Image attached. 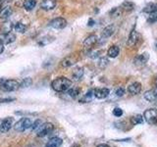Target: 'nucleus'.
Wrapping results in <instances>:
<instances>
[{
  "mask_svg": "<svg viewBox=\"0 0 157 147\" xmlns=\"http://www.w3.org/2000/svg\"><path fill=\"white\" fill-rule=\"evenodd\" d=\"M51 86L57 92H65L72 86V81L65 77H60L51 82Z\"/></svg>",
  "mask_w": 157,
  "mask_h": 147,
  "instance_id": "nucleus-1",
  "label": "nucleus"
},
{
  "mask_svg": "<svg viewBox=\"0 0 157 147\" xmlns=\"http://www.w3.org/2000/svg\"><path fill=\"white\" fill-rule=\"evenodd\" d=\"M20 83L15 80H1L0 81V89L4 92H12L19 89Z\"/></svg>",
  "mask_w": 157,
  "mask_h": 147,
  "instance_id": "nucleus-2",
  "label": "nucleus"
},
{
  "mask_svg": "<svg viewBox=\"0 0 157 147\" xmlns=\"http://www.w3.org/2000/svg\"><path fill=\"white\" fill-rule=\"evenodd\" d=\"M32 125H33V122L31 119H29V118H23V119L18 121L16 124H15L14 129L17 131L23 132L25 130H27L28 129H29V127H32Z\"/></svg>",
  "mask_w": 157,
  "mask_h": 147,
  "instance_id": "nucleus-3",
  "label": "nucleus"
},
{
  "mask_svg": "<svg viewBox=\"0 0 157 147\" xmlns=\"http://www.w3.org/2000/svg\"><path fill=\"white\" fill-rule=\"evenodd\" d=\"M144 119L150 125H156L157 124V109L150 108L147 109L144 113Z\"/></svg>",
  "mask_w": 157,
  "mask_h": 147,
  "instance_id": "nucleus-4",
  "label": "nucleus"
},
{
  "mask_svg": "<svg viewBox=\"0 0 157 147\" xmlns=\"http://www.w3.org/2000/svg\"><path fill=\"white\" fill-rule=\"evenodd\" d=\"M54 126L52 124L50 123H45V124H41V126L37 129V132H36V135L38 137H43L47 134H49L50 132L53 130Z\"/></svg>",
  "mask_w": 157,
  "mask_h": 147,
  "instance_id": "nucleus-5",
  "label": "nucleus"
},
{
  "mask_svg": "<svg viewBox=\"0 0 157 147\" xmlns=\"http://www.w3.org/2000/svg\"><path fill=\"white\" fill-rule=\"evenodd\" d=\"M148 60H149V54L144 52V53L139 54V55H136L135 57L134 64L136 67H141V66H144Z\"/></svg>",
  "mask_w": 157,
  "mask_h": 147,
  "instance_id": "nucleus-6",
  "label": "nucleus"
},
{
  "mask_svg": "<svg viewBox=\"0 0 157 147\" xmlns=\"http://www.w3.org/2000/svg\"><path fill=\"white\" fill-rule=\"evenodd\" d=\"M49 26L53 28L61 29V28H64L67 26V21L64 18H55L49 23Z\"/></svg>",
  "mask_w": 157,
  "mask_h": 147,
  "instance_id": "nucleus-7",
  "label": "nucleus"
},
{
  "mask_svg": "<svg viewBox=\"0 0 157 147\" xmlns=\"http://www.w3.org/2000/svg\"><path fill=\"white\" fill-rule=\"evenodd\" d=\"M13 126L12 118H6L4 120H0V132H7Z\"/></svg>",
  "mask_w": 157,
  "mask_h": 147,
  "instance_id": "nucleus-8",
  "label": "nucleus"
},
{
  "mask_svg": "<svg viewBox=\"0 0 157 147\" xmlns=\"http://www.w3.org/2000/svg\"><path fill=\"white\" fill-rule=\"evenodd\" d=\"M16 40V36L13 32L9 33H0V42L3 44H9Z\"/></svg>",
  "mask_w": 157,
  "mask_h": 147,
  "instance_id": "nucleus-9",
  "label": "nucleus"
},
{
  "mask_svg": "<svg viewBox=\"0 0 157 147\" xmlns=\"http://www.w3.org/2000/svg\"><path fill=\"white\" fill-rule=\"evenodd\" d=\"M140 91H141V83L137 81L132 82L128 86V92H129L131 95H137V94H140Z\"/></svg>",
  "mask_w": 157,
  "mask_h": 147,
  "instance_id": "nucleus-10",
  "label": "nucleus"
},
{
  "mask_svg": "<svg viewBox=\"0 0 157 147\" xmlns=\"http://www.w3.org/2000/svg\"><path fill=\"white\" fill-rule=\"evenodd\" d=\"M144 97V99L148 102H156L157 101V87L154 88V89L145 91Z\"/></svg>",
  "mask_w": 157,
  "mask_h": 147,
  "instance_id": "nucleus-11",
  "label": "nucleus"
},
{
  "mask_svg": "<svg viewBox=\"0 0 157 147\" xmlns=\"http://www.w3.org/2000/svg\"><path fill=\"white\" fill-rule=\"evenodd\" d=\"M56 6V1L55 0H42L40 3V8L44 11H50L53 10Z\"/></svg>",
  "mask_w": 157,
  "mask_h": 147,
  "instance_id": "nucleus-12",
  "label": "nucleus"
},
{
  "mask_svg": "<svg viewBox=\"0 0 157 147\" xmlns=\"http://www.w3.org/2000/svg\"><path fill=\"white\" fill-rule=\"evenodd\" d=\"M137 38H139V34H137V32H136V27L132 29V32H130V36H129V38H128V46H134L136 45V43L137 41Z\"/></svg>",
  "mask_w": 157,
  "mask_h": 147,
  "instance_id": "nucleus-13",
  "label": "nucleus"
},
{
  "mask_svg": "<svg viewBox=\"0 0 157 147\" xmlns=\"http://www.w3.org/2000/svg\"><path fill=\"white\" fill-rule=\"evenodd\" d=\"M110 90L106 87H102V88H98V89L94 90V96L97 99H104L108 95H109Z\"/></svg>",
  "mask_w": 157,
  "mask_h": 147,
  "instance_id": "nucleus-14",
  "label": "nucleus"
},
{
  "mask_svg": "<svg viewBox=\"0 0 157 147\" xmlns=\"http://www.w3.org/2000/svg\"><path fill=\"white\" fill-rule=\"evenodd\" d=\"M97 40H98V38L95 34H91V36H87L85 39V41H83V46H85L86 48H91L92 46L95 45Z\"/></svg>",
  "mask_w": 157,
  "mask_h": 147,
  "instance_id": "nucleus-15",
  "label": "nucleus"
},
{
  "mask_svg": "<svg viewBox=\"0 0 157 147\" xmlns=\"http://www.w3.org/2000/svg\"><path fill=\"white\" fill-rule=\"evenodd\" d=\"M13 28H14V24H13L12 22L5 21L1 24V27H0V32H1V33H9V32H12Z\"/></svg>",
  "mask_w": 157,
  "mask_h": 147,
  "instance_id": "nucleus-16",
  "label": "nucleus"
},
{
  "mask_svg": "<svg viewBox=\"0 0 157 147\" xmlns=\"http://www.w3.org/2000/svg\"><path fill=\"white\" fill-rule=\"evenodd\" d=\"M12 13H13V11H12L11 7H9V6L2 7L1 9H0V19L7 20L12 15Z\"/></svg>",
  "mask_w": 157,
  "mask_h": 147,
  "instance_id": "nucleus-17",
  "label": "nucleus"
},
{
  "mask_svg": "<svg viewBox=\"0 0 157 147\" xmlns=\"http://www.w3.org/2000/svg\"><path fill=\"white\" fill-rule=\"evenodd\" d=\"M114 32H115V26H114V24H109V26H107L102 31L101 36L103 38H108V37H110L113 33H114Z\"/></svg>",
  "mask_w": 157,
  "mask_h": 147,
  "instance_id": "nucleus-18",
  "label": "nucleus"
},
{
  "mask_svg": "<svg viewBox=\"0 0 157 147\" xmlns=\"http://www.w3.org/2000/svg\"><path fill=\"white\" fill-rule=\"evenodd\" d=\"M62 145V139L60 137H52L46 143L45 147H60Z\"/></svg>",
  "mask_w": 157,
  "mask_h": 147,
  "instance_id": "nucleus-19",
  "label": "nucleus"
},
{
  "mask_svg": "<svg viewBox=\"0 0 157 147\" xmlns=\"http://www.w3.org/2000/svg\"><path fill=\"white\" fill-rule=\"evenodd\" d=\"M122 10H124L126 12H130V11H132V10L135 9V4L132 3V1H129V0H126L124 1L122 4H121V7H120Z\"/></svg>",
  "mask_w": 157,
  "mask_h": 147,
  "instance_id": "nucleus-20",
  "label": "nucleus"
},
{
  "mask_svg": "<svg viewBox=\"0 0 157 147\" xmlns=\"http://www.w3.org/2000/svg\"><path fill=\"white\" fill-rule=\"evenodd\" d=\"M119 53H120V48L116 45H113L108 49L107 55L110 58H116L118 55H119Z\"/></svg>",
  "mask_w": 157,
  "mask_h": 147,
  "instance_id": "nucleus-21",
  "label": "nucleus"
},
{
  "mask_svg": "<svg viewBox=\"0 0 157 147\" xmlns=\"http://www.w3.org/2000/svg\"><path fill=\"white\" fill-rule=\"evenodd\" d=\"M23 5H24V8L26 9L27 11H32V10L36 7V0H25Z\"/></svg>",
  "mask_w": 157,
  "mask_h": 147,
  "instance_id": "nucleus-22",
  "label": "nucleus"
},
{
  "mask_svg": "<svg viewBox=\"0 0 157 147\" xmlns=\"http://www.w3.org/2000/svg\"><path fill=\"white\" fill-rule=\"evenodd\" d=\"M83 76V69L82 68H76L73 72V78L74 81L81 80Z\"/></svg>",
  "mask_w": 157,
  "mask_h": 147,
  "instance_id": "nucleus-23",
  "label": "nucleus"
},
{
  "mask_svg": "<svg viewBox=\"0 0 157 147\" xmlns=\"http://www.w3.org/2000/svg\"><path fill=\"white\" fill-rule=\"evenodd\" d=\"M93 96H94V90H88L86 92V94L83 96L82 99H81V102L82 103H87V102H90V101H91Z\"/></svg>",
  "mask_w": 157,
  "mask_h": 147,
  "instance_id": "nucleus-24",
  "label": "nucleus"
},
{
  "mask_svg": "<svg viewBox=\"0 0 157 147\" xmlns=\"http://www.w3.org/2000/svg\"><path fill=\"white\" fill-rule=\"evenodd\" d=\"M74 63H75V60H74V59H72L71 56H69V57H66L61 62V66L64 67V68H67V67H70V66L74 65Z\"/></svg>",
  "mask_w": 157,
  "mask_h": 147,
  "instance_id": "nucleus-25",
  "label": "nucleus"
},
{
  "mask_svg": "<svg viewBox=\"0 0 157 147\" xmlns=\"http://www.w3.org/2000/svg\"><path fill=\"white\" fill-rule=\"evenodd\" d=\"M80 92H81V90H80V88H78V87H70L69 89L67 90V93L69 95H70L71 97H73V98H76L77 96H78V94H80Z\"/></svg>",
  "mask_w": 157,
  "mask_h": 147,
  "instance_id": "nucleus-26",
  "label": "nucleus"
},
{
  "mask_svg": "<svg viewBox=\"0 0 157 147\" xmlns=\"http://www.w3.org/2000/svg\"><path fill=\"white\" fill-rule=\"evenodd\" d=\"M14 28H15V31L18 32H21V33H24L25 32H26V29H27V26L25 24L21 23V22H19L17 23L14 26Z\"/></svg>",
  "mask_w": 157,
  "mask_h": 147,
  "instance_id": "nucleus-27",
  "label": "nucleus"
},
{
  "mask_svg": "<svg viewBox=\"0 0 157 147\" xmlns=\"http://www.w3.org/2000/svg\"><path fill=\"white\" fill-rule=\"evenodd\" d=\"M131 122H132V124H134V125L142 124V122H144V117H142L141 115L132 116V117L131 118Z\"/></svg>",
  "mask_w": 157,
  "mask_h": 147,
  "instance_id": "nucleus-28",
  "label": "nucleus"
},
{
  "mask_svg": "<svg viewBox=\"0 0 157 147\" xmlns=\"http://www.w3.org/2000/svg\"><path fill=\"white\" fill-rule=\"evenodd\" d=\"M157 10V4L155 3H150L149 5H147V6L144 9V12L147 13V14H150L152 12H154Z\"/></svg>",
  "mask_w": 157,
  "mask_h": 147,
  "instance_id": "nucleus-29",
  "label": "nucleus"
},
{
  "mask_svg": "<svg viewBox=\"0 0 157 147\" xmlns=\"http://www.w3.org/2000/svg\"><path fill=\"white\" fill-rule=\"evenodd\" d=\"M156 21H157V10H156V11H154V12L148 14V22L154 23Z\"/></svg>",
  "mask_w": 157,
  "mask_h": 147,
  "instance_id": "nucleus-30",
  "label": "nucleus"
},
{
  "mask_svg": "<svg viewBox=\"0 0 157 147\" xmlns=\"http://www.w3.org/2000/svg\"><path fill=\"white\" fill-rule=\"evenodd\" d=\"M33 83V81H32V78H29V77H27V78H25V80L23 81V82L20 85V86H24V87H27V86H29Z\"/></svg>",
  "mask_w": 157,
  "mask_h": 147,
  "instance_id": "nucleus-31",
  "label": "nucleus"
},
{
  "mask_svg": "<svg viewBox=\"0 0 157 147\" xmlns=\"http://www.w3.org/2000/svg\"><path fill=\"white\" fill-rule=\"evenodd\" d=\"M108 60H107V58H101L100 60H99V64H98V66H99L100 68H105L107 65H108Z\"/></svg>",
  "mask_w": 157,
  "mask_h": 147,
  "instance_id": "nucleus-32",
  "label": "nucleus"
},
{
  "mask_svg": "<svg viewBox=\"0 0 157 147\" xmlns=\"http://www.w3.org/2000/svg\"><path fill=\"white\" fill-rule=\"evenodd\" d=\"M113 115H114L115 117H121L123 115V110L121 109V108H115L114 110H113Z\"/></svg>",
  "mask_w": 157,
  "mask_h": 147,
  "instance_id": "nucleus-33",
  "label": "nucleus"
},
{
  "mask_svg": "<svg viewBox=\"0 0 157 147\" xmlns=\"http://www.w3.org/2000/svg\"><path fill=\"white\" fill-rule=\"evenodd\" d=\"M40 126H41V121H40V120H37V121H36V122H34L33 124L32 125V129H33V130H37Z\"/></svg>",
  "mask_w": 157,
  "mask_h": 147,
  "instance_id": "nucleus-34",
  "label": "nucleus"
},
{
  "mask_svg": "<svg viewBox=\"0 0 157 147\" xmlns=\"http://www.w3.org/2000/svg\"><path fill=\"white\" fill-rule=\"evenodd\" d=\"M116 96H118V97H122L123 95L125 94V89L123 87H119L118 89L116 90Z\"/></svg>",
  "mask_w": 157,
  "mask_h": 147,
  "instance_id": "nucleus-35",
  "label": "nucleus"
},
{
  "mask_svg": "<svg viewBox=\"0 0 157 147\" xmlns=\"http://www.w3.org/2000/svg\"><path fill=\"white\" fill-rule=\"evenodd\" d=\"M4 51V44L2 42H0V54L3 53Z\"/></svg>",
  "mask_w": 157,
  "mask_h": 147,
  "instance_id": "nucleus-36",
  "label": "nucleus"
},
{
  "mask_svg": "<svg viewBox=\"0 0 157 147\" xmlns=\"http://www.w3.org/2000/svg\"><path fill=\"white\" fill-rule=\"evenodd\" d=\"M97 147H110V146L107 145V144H99Z\"/></svg>",
  "mask_w": 157,
  "mask_h": 147,
  "instance_id": "nucleus-37",
  "label": "nucleus"
},
{
  "mask_svg": "<svg viewBox=\"0 0 157 147\" xmlns=\"http://www.w3.org/2000/svg\"><path fill=\"white\" fill-rule=\"evenodd\" d=\"M93 23H94V22H93L92 20H90V24H88V26H93V24H94Z\"/></svg>",
  "mask_w": 157,
  "mask_h": 147,
  "instance_id": "nucleus-38",
  "label": "nucleus"
},
{
  "mask_svg": "<svg viewBox=\"0 0 157 147\" xmlns=\"http://www.w3.org/2000/svg\"><path fill=\"white\" fill-rule=\"evenodd\" d=\"M72 147H81V145H78V144H74Z\"/></svg>",
  "mask_w": 157,
  "mask_h": 147,
  "instance_id": "nucleus-39",
  "label": "nucleus"
},
{
  "mask_svg": "<svg viewBox=\"0 0 157 147\" xmlns=\"http://www.w3.org/2000/svg\"><path fill=\"white\" fill-rule=\"evenodd\" d=\"M155 46H156V48H157V42L155 43Z\"/></svg>",
  "mask_w": 157,
  "mask_h": 147,
  "instance_id": "nucleus-40",
  "label": "nucleus"
},
{
  "mask_svg": "<svg viewBox=\"0 0 157 147\" xmlns=\"http://www.w3.org/2000/svg\"><path fill=\"white\" fill-rule=\"evenodd\" d=\"M156 87H157V80H156Z\"/></svg>",
  "mask_w": 157,
  "mask_h": 147,
  "instance_id": "nucleus-41",
  "label": "nucleus"
}]
</instances>
